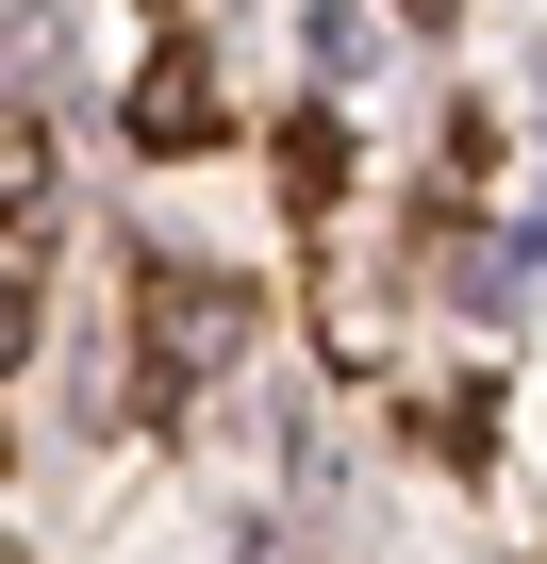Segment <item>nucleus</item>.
Masks as SVG:
<instances>
[{
  "label": "nucleus",
  "mask_w": 547,
  "mask_h": 564,
  "mask_svg": "<svg viewBox=\"0 0 547 564\" xmlns=\"http://www.w3.org/2000/svg\"><path fill=\"white\" fill-rule=\"evenodd\" d=\"M232 333H249L232 282H183V265L150 282V366H166V382H183V366H232Z\"/></svg>",
  "instance_id": "1"
},
{
  "label": "nucleus",
  "mask_w": 547,
  "mask_h": 564,
  "mask_svg": "<svg viewBox=\"0 0 547 564\" xmlns=\"http://www.w3.org/2000/svg\"><path fill=\"white\" fill-rule=\"evenodd\" d=\"M133 133H150V150H199V133H216V67H199V51H166V67L133 84Z\"/></svg>",
  "instance_id": "2"
},
{
  "label": "nucleus",
  "mask_w": 547,
  "mask_h": 564,
  "mask_svg": "<svg viewBox=\"0 0 547 564\" xmlns=\"http://www.w3.org/2000/svg\"><path fill=\"white\" fill-rule=\"evenodd\" d=\"M365 51H382V18H365V0H316V67H332V84H349V67H365Z\"/></svg>",
  "instance_id": "3"
},
{
  "label": "nucleus",
  "mask_w": 547,
  "mask_h": 564,
  "mask_svg": "<svg viewBox=\"0 0 547 564\" xmlns=\"http://www.w3.org/2000/svg\"><path fill=\"white\" fill-rule=\"evenodd\" d=\"M232 564H299V547H283V531H249V547H232Z\"/></svg>",
  "instance_id": "4"
}]
</instances>
